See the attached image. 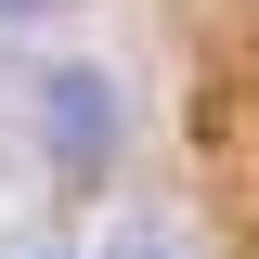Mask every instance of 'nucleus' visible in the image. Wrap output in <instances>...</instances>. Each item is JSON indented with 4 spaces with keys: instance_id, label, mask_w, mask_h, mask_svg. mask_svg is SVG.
Returning <instances> with one entry per match:
<instances>
[{
    "instance_id": "obj_1",
    "label": "nucleus",
    "mask_w": 259,
    "mask_h": 259,
    "mask_svg": "<svg viewBox=\"0 0 259 259\" xmlns=\"http://www.w3.org/2000/svg\"><path fill=\"white\" fill-rule=\"evenodd\" d=\"M39 130L65 143V168H104L117 104H104V78H91V65H52V78H39Z\"/></svg>"
},
{
    "instance_id": "obj_2",
    "label": "nucleus",
    "mask_w": 259,
    "mask_h": 259,
    "mask_svg": "<svg viewBox=\"0 0 259 259\" xmlns=\"http://www.w3.org/2000/svg\"><path fill=\"white\" fill-rule=\"evenodd\" d=\"M117 259H194V246H182V233H156V221H130V233H117Z\"/></svg>"
},
{
    "instance_id": "obj_3",
    "label": "nucleus",
    "mask_w": 259,
    "mask_h": 259,
    "mask_svg": "<svg viewBox=\"0 0 259 259\" xmlns=\"http://www.w3.org/2000/svg\"><path fill=\"white\" fill-rule=\"evenodd\" d=\"M0 13H26V0H0Z\"/></svg>"
}]
</instances>
